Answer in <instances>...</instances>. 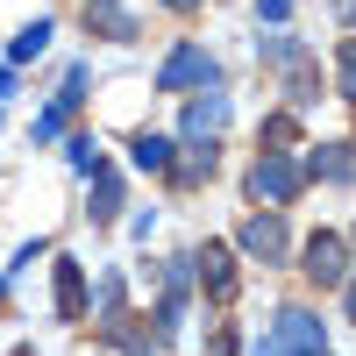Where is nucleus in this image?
I'll list each match as a JSON object with an SVG mask.
<instances>
[{"mask_svg":"<svg viewBox=\"0 0 356 356\" xmlns=\"http://www.w3.org/2000/svg\"><path fill=\"white\" fill-rule=\"evenodd\" d=\"M114 207H122V178L93 171V221H114Z\"/></svg>","mask_w":356,"mask_h":356,"instance_id":"obj_12","label":"nucleus"},{"mask_svg":"<svg viewBox=\"0 0 356 356\" xmlns=\"http://www.w3.org/2000/svg\"><path fill=\"white\" fill-rule=\"evenodd\" d=\"M193 264H200L207 300H214V307H228V300H235V285H243V271H235V250H228V243H207Z\"/></svg>","mask_w":356,"mask_h":356,"instance_id":"obj_4","label":"nucleus"},{"mask_svg":"<svg viewBox=\"0 0 356 356\" xmlns=\"http://www.w3.org/2000/svg\"><path fill=\"white\" fill-rule=\"evenodd\" d=\"M349 321H356V285H349Z\"/></svg>","mask_w":356,"mask_h":356,"instance_id":"obj_22","label":"nucleus"},{"mask_svg":"<svg viewBox=\"0 0 356 356\" xmlns=\"http://www.w3.org/2000/svg\"><path fill=\"white\" fill-rule=\"evenodd\" d=\"M72 164H79V171H100V143L79 136V143H72Z\"/></svg>","mask_w":356,"mask_h":356,"instance_id":"obj_15","label":"nucleus"},{"mask_svg":"<svg viewBox=\"0 0 356 356\" xmlns=\"http://www.w3.org/2000/svg\"><path fill=\"white\" fill-rule=\"evenodd\" d=\"M221 122H228V100L207 86V100H193V107H186V136H193V143H214V129H221Z\"/></svg>","mask_w":356,"mask_h":356,"instance_id":"obj_9","label":"nucleus"},{"mask_svg":"<svg viewBox=\"0 0 356 356\" xmlns=\"http://www.w3.org/2000/svg\"><path fill=\"white\" fill-rule=\"evenodd\" d=\"M349 171H356L349 143H321V150L307 157V171H300V178H349Z\"/></svg>","mask_w":356,"mask_h":356,"instance_id":"obj_10","label":"nucleus"},{"mask_svg":"<svg viewBox=\"0 0 356 356\" xmlns=\"http://www.w3.org/2000/svg\"><path fill=\"white\" fill-rule=\"evenodd\" d=\"M15 356H29V349H15Z\"/></svg>","mask_w":356,"mask_h":356,"instance_id":"obj_23","label":"nucleus"},{"mask_svg":"<svg viewBox=\"0 0 356 356\" xmlns=\"http://www.w3.org/2000/svg\"><path fill=\"white\" fill-rule=\"evenodd\" d=\"M57 321H86V271L57 257Z\"/></svg>","mask_w":356,"mask_h":356,"instance_id":"obj_7","label":"nucleus"},{"mask_svg":"<svg viewBox=\"0 0 356 356\" xmlns=\"http://www.w3.org/2000/svg\"><path fill=\"white\" fill-rule=\"evenodd\" d=\"M243 250L257 257V264H278L292 243H285V221H278V207H271V214H250L243 221Z\"/></svg>","mask_w":356,"mask_h":356,"instance_id":"obj_6","label":"nucleus"},{"mask_svg":"<svg viewBox=\"0 0 356 356\" xmlns=\"http://www.w3.org/2000/svg\"><path fill=\"white\" fill-rule=\"evenodd\" d=\"M250 200H264V207H292V200H300V164H292L285 150H264V157L250 164Z\"/></svg>","mask_w":356,"mask_h":356,"instance_id":"obj_1","label":"nucleus"},{"mask_svg":"<svg viewBox=\"0 0 356 356\" xmlns=\"http://www.w3.org/2000/svg\"><path fill=\"white\" fill-rule=\"evenodd\" d=\"M129 157H136L143 171H171V143H164V136H150V129H143V136L129 143Z\"/></svg>","mask_w":356,"mask_h":356,"instance_id":"obj_11","label":"nucleus"},{"mask_svg":"<svg viewBox=\"0 0 356 356\" xmlns=\"http://www.w3.org/2000/svg\"><path fill=\"white\" fill-rule=\"evenodd\" d=\"M264 136H271V143H292L300 129H292V114H271V122H264Z\"/></svg>","mask_w":356,"mask_h":356,"instance_id":"obj_17","label":"nucleus"},{"mask_svg":"<svg viewBox=\"0 0 356 356\" xmlns=\"http://www.w3.org/2000/svg\"><path fill=\"white\" fill-rule=\"evenodd\" d=\"M271 335H278V349H285V356H328V335H321V321H314L307 307H285Z\"/></svg>","mask_w":356,"mask_h":356,"instance_id":"obj_5","label":"nucleus"},{"mask_svg":"<svg viewBox=\"0 0 356 356\" xmlns=\"http://www.w3.org/2000/svg\"><path fill=\"white\" fill-rule=\"evenodd\" d=\"M86 29H107V43H129L136 36V15L122 0H86Z\"/></svg>","mask_w":356,"mask_h":356,"instance_id":"obj_8","label":"nucleus"},{"mask_svg":"<svg viewBox=\"0 0 356 356\" xmlns=\"http://www.w3.org/2000/svg\"><path fill=\"white\" fill-rule=\"evenodd\" d=\"M207 356H235V328H228V321L214 328V349H207Z\"/></svg>","mask_w":356,"mask_h":356,"instance_id":"obj_18","label":"nucleus"},{"mask_svg":"<svg viewBox=\"0 0 356 356\" xmlns=\"http://www.w3.org/2000/svg\"><path fill=\"white\" fill-rule=\"evenodd\" d=\"M342 100H356V43H342Z\"/></svg>","mask_w":356,"mask_h":356,"instance_id":"obj_16","label":"nucleus"},{"mask_svg":"<svg viewBox=\"0 0 356 356\" xmlns=\"http://www.w3.org/2000/svg\"><path fill=\"white\" fill-rule=\"evenodd\" d=\"M300 257H307L300 271H307V278H314L321 292H335V285L349 278V250H342V235H328V228H321V235H314V243H307Z\"/></svg>","mask_w":356,"mask_h":356,"instance_id":"obj_2","label":"nucleus"},{"mask_svg":"<svg viewBox=\"0 0 356 356\" xmlns=\"http://www.w3.org/2000/svg\"><path fill=\"white\" fill-rule=\"evenodd\" d=\"M164 8H178V15H193V8H200V0H164Z\"/></svg>","mask_w":356,"mask_h":356,"instance_id":"obj_21","label":"nucleus"},{"mask_svg":"<svg viewBox=\"0 0 356 356\" xmlns=\"http://www.w3.org/2000/svg\"><path fill=\"white\" fill-rule=\"evenodd\" d=\"M257 356H285V349H278V335H264V342H257Z\"/></svg>","mask_w":356,"mask_h":356,"instance_id":"obj_19","label":"nucleus"},{"mask_svg":"<svg viewBox=\"0 0 356 356\" xmlns=\"http://www.w3.org/2000/svg\"><path fill=\"white\" fill-rule=\"evenodd\" d=\"M285 8H292V0H264V15H271V22H278V15H285Z\"/></svg>","mask_w":356,"mask_h":356,"instance_id":"obj_20","label":"nucleus"},{"mask_svg":"<svg viewBox=\"0 0 356 356\" xmlns=\"http://www.w3.org/2000/svg\"><path fill=\"white\" fill-rule=\"evenodd\" d=\"M207 171H214V143H207V150H193L186 164H178V178H186V186H193V178H207Z\"/></svg>","mask_w":356,"mask_h":356,"instance_id":"obj_14","label":"nucleus"},{"mask_svg":"<svg viewBox=\"0 0 356 356\" xmlns=\"http://www.w3.org/2000/svg\"><path fill=\"white\" fill-rule=\"evenodd\" d=\"M186 86H214V57H207L200 43L171 50V57H164V72H157V93H186Z\"/></svg>","mask_w":356,"mask_h":356,"instance_id":"obj_3","label":"nucleus"},{"mask_svg":"<svg viewBox=\"0 0 356 356\" xmlns=\"http://www.w3.org/2000/svg\"><path fill=\"white\" fill-rule=\"evenodd\" d=\"M43 43H50V22H29L15 36V57H43Z\"/></svg>","mask_w":356,"mask_h":356,"instance_id":"obj_13","label":"nucleus"}]
</instances>
